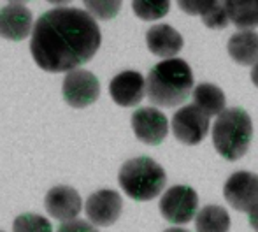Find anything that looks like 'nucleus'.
<instances>
[{
    "label": "nucleus",
    "mask_w": 258,
    "mask_h": 232,
    "mask_svg": "<svg viewBox=\"0 0 258 232\" xmlns=\"http://www.w3.org/2000/svg\"><path fill=\"white\" fill-rule=\"evenodd\" d=\"M100 42L102 34L92 14L76 7H56L35 21L30 55L42 71L69 72L88 64Z\"/></svg>",
    "instance_id": "nucleus-1"
},
{
    "label": "nucleus",
    "mask_w": 258,
    "mask_h": 232,
    "mask_svg": "<svg viewBox=\"0 0 258 232\" xmlns=\"http://www.w3.org/2000/svg\"><path fill=\"white\" fill-rule=\"evenodd\" d=\"M194 88L191 67L181 58H165L150 71L146 79V95L160 107L183 104Z\"/></svg>",
    "instance_id": "nucleus-2"
},
{
    "label": "nucleus",
    "mask_w": 258,
    "mask_h": 232,
    "mask_svg": "<svg viewBox=\"0 0 258 232\" xmlns=\"http://www.w3.org/2000/svg\"><path fill=\"white\" fill-rule=\"evenodd\" d=\"M253 137V123L249 114L241 107H230L218 114L213 127L214 150L227 160L242 158L249 150Z\"/></svg>",
    "instance_id": "nucleus-3"
},
{
    "label": "nucleus",
    "mask_w": 258,
    "mask_h": 232,
    "mask_svg": "<svg viewBox=\"0 0 258 232\" xmlns=\"http://www.w3.org/2000/svg\"><path fill=\"white\" fill-rule=\"evenodd\" d=\"M119 187L134 201L146 202L158 197L165 188L167 174L163 167L150 157L130 158L118 172Z\"/></svg>",
    "instance_id": "nucleus-4"
},
{
    "label": "nucleus",
    "mask_w": 258,
    "mask_h": 232,
    "mask_svg": "<svg viewBox=\"0 0 258 232\" xmlns=\"http://www.w3.org/2000/svg\"><path fill=\"white\" fill-rule=\"evenodd\" d=\"M160 213L170 223H188L199 213V195L191 187H170L160 199Z\"/></svg>",
    "instance_id": "nucleus-5"
},
{
    "label": "nucleus",
    "mask_w": 258,
    "mask_h": 232,
    "mask_svg": "<svg viewBox=\"0 0 258 232\" xmlns=\"http://www.w3.org/2000/svg\"><path fill=\"white\" fill-rule=\"evenodd\" d=\"M61 95L71 107L83 109L99 100L100 83L97 76L86 69H74L65 74L61 83Z\"/></svg>",
    "instance_id": "nucleus-6"
},
{
    "label": "nucleus",
    "mask_w": 258,
    "mask_h": 232,
    "mask_svg": "<svg viewBox=\"0 0 258 232\" xmlns=\"http://www.w3.org/2000/svg\"><path fill=\"white\" fill-rule=\"evenodd\" d=\"M209 118L211 116L204 109L191 104L184 106L172 116V134L177 141L188 146H195L206 139L209 132Z\"/></svg>",
    "instance_id": "nucleus-7"
},
{
    "label": "nucleus",
    "mask_w": 258,
    "mask_h": 232,
    "mask_svg": "<svg viewBox=\"0 0 258 232\" xmlns=\"http://www.w3.org/2000/svg\"><path fill=\"white\" fill-rule=\"evenodd\" d=\"M223 195L234 209L251 213L258 208V176L248 171L234 172L225 181Z\"/></svg>",
    "instance_id": "nucleus-8"
},
{
    "label": "nucleus",
    "mask_w": 258,
    "mask_h": 232,
    "mask_svg": "<svg viewBox=\"0 0 258 232\" xmlns=\"http://www.w3.org/2000/svg\"><path fill=\"white\" fill-rule=\"evenodd\" d=\"M132 129L144 144H160L169 134V120L156 107H141L132 114Z\"/></svg>",
    "instance_id": "nucleus-9"
},
{
    "label": "nucleus",
    "mask_w": 258,
    "mask_h": 232,
    "mask_svg": "<svg viewBox=\"0 0 258 232\" xmlns=\"http://www.w3.org/2000/svg\"><path fill=\"white\" fill-rule=\"evenodd\" d=\"M123 209L121 195L114 190H99L88 197L85 211L93 225L109 227L119 218Z\"/></svg>",
    "instance_id": "nucleus-10"
},
{
    "label": "nucleus",
    "mask_w": 258,
    "mask_h": 232,
    "mask_svg": "<svg viewBox=\"0 0 258 232\" xmlns=\"http://www.w3.org/2000/svg\"><path fill=\"white\" fill-rule=\"evenodd\" d=\"M111 99L121 107H134L146 95V79L137 71H123L109 83Z\"/></svg>",
    "instance_id": "nucleus-11"
},
{
    "label": "nucleus",
    "mask_w": 258,
    "mask_h": 232,
    "mask_svg": "<svg viewBox=\"0 0 258 232\" xmlns=\"http://www.w3.org/2000/svg\"><path fill=\"white\" fill-rule=\"evenodd\" d=\"M34 16L28 7L21 4H9L0 9V37L20 42L32 35Z\"/></svg>",
    "instance_id": "nucleus-12"
},
{
    "label": "nucleus",
    "mask_w": 258,
    "mask_h": 232,
    "mask_svg": "<svg viewBox=\"0 0 258 232\" xmlns=\"http://www.w3.org/2000/svg\"><path fill=\"white\" fill-rule=\"evenodd\" d=\"M44 208L53 218L60 220V222H69L81 213L83 201L78 190L67 187V185H58L46 194Z\"/></svg>",
    "instance_id": "nucleus-13"
},
{
    "label": "nucleus",
    "mask_w": 258,
    "mask_h": 232,
    "mask_svg": "<svg viewBox=\"0 0 258 232\" xmlns=\"http://www.w3.org/2000/svg\"><path fill=\"white\" fill-rule=\"evenodd\" d=\"M146 44L153 55L160 58H176L183 49V35L170 25H155L146 32Z\"/></svg>",
    "instance_id": "nucleus-14"
},
{
    "label": "nucleus",
    "mask_w": 258,
    "mask_h": 232,
    "mask_svg": "<svg viewBox=\"0 0 258 232\" xmlns=\"http://www.w3.org/2000/svg\"><path fill=\"white\" fill-rule=\"evenodd\" d=\"M227 51L235 64L253 67L255 64H258V34L253 30L235 32L228 39Z\"/></svg>",
    "instance_id": "nucleus-15"
},
{
    "label": "nucleus",
    "mask_w": 258,
    "mask_h": 232,
    "mask_svg": "<svg viewBox=\"0 0 258 232\" xmlns=\"http://www.w3.org/2000/svg\"><path fill=\"white\" fill-rule=\"evenodd\" d=\"M230 23L239 30H253L258 27V0H225Z\"/></svg>",
    "instance_id": "nucleus-16"
},
{
    "label": "nucleus",
    "mask_w": 258,
    "mask_h": 232,
    "mask_svg": "<svg viewBox=\"0 0 258 232\" xmlns=\"http://www.w3.org/2000/svg\"><path fill=\"white\" fill-rule=\"evenodd\" d=\"M194 102L209 116H218L225 111V93L213 83H201L194 88Z\"/></svg>",
    "instance_id": "nucleus-17"
},
{
    "label": "nucleus",
    "mask_w": 258,
    "mask_h": 232,
    "mask_svg": "<svg viewBox=\"0 0 258 232\" xmlns=\"http://www.w3.org/2000/svg\"><path fill=\"white\" fill-rule=\"evenodd\" d=\"M197 232H228L230 230V216L221 206H206L195 216Z\"/></svg>",
    "instance_id": "nucleus-18"
},
{
    "label": "nucleus",
    "mask_w": 258,
    "mask_h": 232,
    "mask_svg": "<svg viewBox=\"0 0 258 232\" xmlns=\"http://www.w3.org/2000/svg\"><path fill=\"white\" fill-rule=\"evenodd\" d=\"M170 0H132V11L143 21H155L167 16Z\"/></svg>",
    "instance_id": "nucleus-19"
},
{
    "label": "nucleus",
    "mask_w": 258,
    "mask_h": 232,
    "mask_svg": "<svg viewBox=\"0 0 258 232\" xmlns=\"http://www.w3.org/2000/svg\"><path fill=\"white\" fill-rule=\"evenodd\" d=\"M13 232H53L51 222L35 213H25L14 218Z\"/></svg>",
    "instance_id": "nucleus-20"
},
{
    "label": "nucleus",
    "mask_w": 258,
    "mask_h": 232,
    "mask_svg": "<svg viewBox=\"0 0 258 232\" xmlns=\"http://www.w3.org/2000/svg\"><path fill=\"white\" fill-rule=\"evenodd\" d=\"M121 2L123 0H83L88 13L102 21H109L118 16L119 9H121Z\"/></svg>",
    "instance_id": "nucleus-21"
},
{
    "label": "nucleus",
    "mask_w": 258,
    "mask_h": 232,
    "mask_svg": "<svg viewBox=\"0 0 258 232\" xmlns=\"http://www.w3.org/2000/svg\"><path fill=\"white\" fill-rule=\"evenodd\" d=\"M201 20L207 28H213V30H221V28L227 27L230 20H228L225 0H214L213 6L201 16Z\"/></svg>",
    "instance_id": "nucleus-22"
},
{
    "label": "nucleus",
    "mask_w": 258,
    "mask_h": 232,
    "mask_svg": "<svg viewBox=\"0 0 258 232\" xmlns=\"http://www.w3.org/2000/svg\"><path fill=\"white\" fill-rule=\"evenodd\" d=\"M213 4L214 0H177L179 9L191 16H202Z\"/></svg>",
    "instance_id": "nucleus-23"
},
{
    "label": "nucleus",
    "mask_w": 258,
    "mask_h": 232,
    "mask_svg": "<svg viewBox=\"0 0 258 232\" xmlns=\"http://www.w3.org/2000/svg\"><path fill=\"white\" fill-rule=\"evenodd\" d=\"M56 232H99L95 229L92 222H86V220H69V222H61Z\"/></svg>",
    "instance_id": "nucleus-24"
},
{
    "label": "nucleus",
    "mask_w": 258,
    "mask_h": 232,
    "mask_svg": "<svg viewBox=\"0 0 258 232\" xmlns=\"http://www.w3.org/2000/svg\"><path fill=\"white\" fill-rule=\"evenodd\" d=\"M249 225L258 232V208L249 213Z\"/></svg>",
    "instance_id": "nucleus-25"
},
{
    "label": "nucleus",
    "mask_w": 258,
    "mask_h": 232,
    "mask_svg": "<svg viewBox=\"0 0 258 232\" xmlns=\"http://www.w3.org/2000/svg\"><path fill=\"white\" fill-rule=\"evenodd\" d=\"M251 81H253V85L258 88V64L253 65V71H251Z\"/></svg>",
    "instance_id": "nucleus-26"
},
{
    "label": "nucleus",
    "mask_w": 258,
    "mask_h": 232,
    "mask_svg": "<svg viewBox=\"0 0 258 232\" xmlns=\"http://www.w3.org/2000/svg\"><path fill=\"white\" fill-rule=\"evenodd\" d=\"M49 4H54V6H65V4H71L72 0H46Z\"/></svg>",
    "instance_id": "nucleus-27"
},
{
    "label": "nucleus",
    "mask_w": 258,
    "mask_h": 232,
    "mask_svg": "<svg viewBox=\"0 0 258 232\" xmlns=\"http://www.w3.org/2000/svg\"><path fill=\"white\" fill-rule=\"evenodd\" d=\"M11 4H21V6H23L25 2H30V0H9Z\"/></svg>",
    "instance_id": "nucleus-28"
},
{
    "label": "nucleus",
    "mask_w": 258,
    "mask_h": 232,
    "mask_svg": "<svg viewBox=\"0 0 258 232\" xmlns=\"http://www.w3.org/2000/svg\"><path fill=\"white\" fill-rule=\"evenodd\" d=\"M165 232H188L186 229H177V227H176V229H167Z\"/></svg>",
    "instance_id": "nucleus-29"
},
{
    "label": "nucleus",
    "mask_w": 258,
    "mask_h": 232,
    "mask_svg": "<svg viewBox=\"0 0 258 232\" xmlns=\"http://www.w3.org/2000/svg\"><path fill=\"white\" fill-rule=\"evenodd\" d=\"M0 232H2V230H0Z\"/></svg>",
    "instance_id": "nucleus-30"
}]
</instances>
